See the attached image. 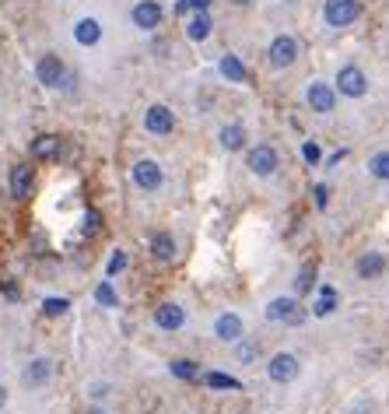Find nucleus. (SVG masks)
Instances as JSON below:
<instances>
[{
	"label": "nucleus",
	"instance_id": "nucleus-34",
	"mask_svg": "<svg viewBox=\"0 0 389 414\" xmlns=\"http://www.w3.org/2000/svg\"><path fill=\"white\" fill-rule=\"evenodd\" d=\"M312 194H316V204H319V207H326V201H330V190H326L323 183H319V187H316Z\"/></svg>",
	"mask_w": 389,
	"mask_h": 414
},
{
	"label": "nucleus",
	"instance_id": "nucleus-4",
	"mask_svg": "<svg viewBox=\"0 0 389 414\" xmlns=\"http://www.w3.org/2000/svg\"><path fill=\"white\" fill-rule=\"evenodd\" d=\"M67 155V141L60 134H39L32 141V158L35 162H60Z\"/></svg>",
	"mask_w": 389,
	"mask_h": 414
},
{
	"label": "nucleus",
	"instance_id": "nucleus-24",
	"mask_svg": "<svg viewBox=\"0 0 389 414\" xmlns=\"http://www.w3.org/2000/svg\"><path fill=\"white\" fill-rule=\"evenodd\" d=\"M203 383H207L210 390H239V386H242V383H239L235 376H228V372H207Z\"/></svg>",
	"mask_w": 389,
	"mask_h": 414
},
{
	"label": "nucleus",
	"instance_id": "nucleus-29",
	"mask_svg": "<svg viewBox=\"0 0 389 414\" xmlns=\"http://www.w3.org/2000/svg\"><path fill=\"white\" fill-rule=\"evenodd\" d=\"M71 309V302L67 299H42V312L46 316H60V312Z\"/></svg>",
	"mask_w": 389,
	"mask_h": 414
},
{
	"label": "nucleus",
	"instance_id": "nucleus-32",
	"mask_svg": "<svg viewBox=\"0 0 389 414\" xmlns=\"http://www.w3.org/2000/svg\"><path fill=\"white\" fill-rule=\"evenodd\" d=\"M98 228H102V218H98V211H88V218H85V232H88V235H95Z\"/></svg>",
	"mask_w": 389,
	"mask_h": 414
},
{
	"label": "nucleus",
	"instance_id": "nucleus-22",
	"mask_svg": "<svg viewBox=\"0 0 389 414\" xmlns=\"http://www.w3.org/2000/svg\"><path fill=\"white\" fill-rule=\"evenodd\" d=\"M246 144V126L242 123H228L225 130H221V148L225 151H239Z\"/></svg>",
	"mask_w": 389,
	"mask_h": 414
},
{
	"label": "nucleus",
	"instance_id": "nucleus-25",
	"mask_svg": "<svg viewBox=\"0 0 389 414\" xmlns=\"http://www.w3.org/2000/svg\"><path fill=\"white\" fill-rule=\"evenodd\" d=\"M172 376L176 379H186V383H196L200 379V369H196V362H190V358H176L172 362Z\"/></svg>",
	"mask_w": 389,
	"mask_h": 414
},
{
	"label": "nucleus",
	"instance_id": "nucleus-23",
	"mask_svg": "<svg viewBox=\"0 0 389 414\" xmlns=\"http://www.w3.org/2000/svg\"><path fill=\"white\" fill-rule=\"evenodd\" d=\"M337 309V288H319V295H316V306H312V312L316 316H330V312Z\"/></svg>",
	"mask_w": 389,
	"mask_h": 414
},
{
	"label": "nucleus",
	"instance_id": "nucleus-14",
	"mask_svg": "<svg viewBox=\"0 0 389 414\" xmlns=\"http://www.w3.org/2000/svg\"><path fill=\"white\" fill-rule=\"evenodd\" d=\"M214 337H217V341H225V344L242 341V319H239L235 312H221V316L214 319Z\"/></svg>",
	"mask_w": 389,
	"mask_h": 414
},
{
	"label": "nucleus",
	"instance_id": "nucleus-31",
	"mask_svg": "<svg viewBox=\"0 0 389 414\" xmlns=\"http://www.w3.org/2000/svg\"><path fill=\"white\" fill-rule=\"evenodd\" d=\"M207 4H210V0H179L176 11H179V14H186L190 7H193V11H207Z\"/></svg>",
	"mask_w": 389,
	"mask_h": 414
},
{
	"label": "nucleus",
	"instance_id": "nucleus-9",
	"mask_svg": "<svg viewBox=\"0 0 389 414\" xmlns=\"http://www.w3.org/2000/svg\"><path fill=\"white\" fill-rule=\"evenodd\" d=\"M144 126H148V134L165 137V134H172V130H176V116H172V109H169V105H151V109L144 112Z\"/></svg>",
	"mask_w": 389,
	"mask_h": 414
},
{
	"label": "nucleus",
	"instance_id": "nucleus-35",
	"mask_svg": "<svg viewBox=\"0 0 389 414\" xmlns=\"http://www.w3.org/2000/svg\"><path fill=\"white\" fill-rule=\"evenodd\" d=\"M4 404H7V390L0 386V408H4Z\"/></svg>",
	"mask_w": 389,
	"mask_h": 414
},
{
	"label": "nucleus",
	"instance_id": "nucleus-15",
	"mask_svg": "<svg viewBox=\"0 0 389 414\" xmlns=\"http://www.w3.org/2000/svg\"><path fill=\"white\" fill-rule=\"evenodd\" d=\"M155 323H158L162 330H179V326L186 323V309L176 306V302H162V306L155 309Z\"/></svg>",
	"mask_w": 389,
	"mask_h": 414
},
{
	"label": "nucleus",
	"instance_id": "nucleus-20",
	"mask_svg": "<svg viewBox=\"0 0 389 414\" xmlns=\"http://www.w3.org/2000/svg\"><path fill=\"white\" fill-rule=\"evenodd\" d=\"M151 256L162 260V264H169V260L176 256V239H172L169 232H158V235L151 239Z\"/></svg>",
	"mask_w": 389,
	"mask_h": 414
},
{
	"label": "nucleus",
	"instance_id": "nucleus-13",
	"mask_svg": "<svg viewBox=\"0 0 389 414\" xmlns=\"http://www.w3.org/2000/svg\"><path fill=\"white\" fill-rule=\"evenodd\" d=\"M249 169H253L256 176H274V172H277V151H274L270 144L253 148V151H249Z\"/></svg>",
	"mask_w": 389,
	"mask_h": 414
},
{
	"label": "nucleus",
	"instance_id": "nucleus-17",
	"mask_svg": "<svg viewBox=\"0 0 389 414\" xmlns=\"http://www.w3.org/2000/svg\"><path fill=\"white\" fill-rule=\"evenodd\" d=\"M221 78H225V81H235V85H242V81L249 78V71H246V64H242L239 57L225 53V57H221Z\"/></svg>",
	"mask_w": 389,
	"mask_h": 414
},
{
	"label": "nucleus",
	"instance_id": "nucleus-19",
	"mask_svg": "<svg viewBox=\"0 0 389 414\" xmlns=\"http://www.w3.org/2000/svg\"><path fill=\"white\" fill-rule=\"evenodd\" d=\"M210 28H214V21H210V14H207V11H196L193 18L186 21V35H190L193 42H203V39L210 35Z\"/></svg>",
	"mask_w": 389,
	"mask_h": 414
},
{
	"label": "nucleus",
	"instance_id": "nucleus-37",
	"mask_svg": "<svg viewBox=\"0 0 389 414\" xmlns=\"http://www.w3.org/2000/svg\"><path fill=\"white\" fill-rule=\"evenodd\" d=\"M288 4H294V0H288Z\"/></svg>",
	"mask_w": 389,
	"mask_h": 414
},
{
	"label": "nucleus",
	"instance_id": "nucleus-10",
	"mask_svg": "<svg viewBox=\"0 0 389 414\" xmlns=\"http://www.w3.org/2000/svg\"><path fill=\"white\" fill-rule=\"evenodd\" d=\"M130 172H133V183H137L140 190H158V187H162V179H165L162 165H158V162H151V158H140Z\"/></svg>",
	"mask_w": 389,
	"mask_h": 414
},
{
	"label": "nucleus",
	"instance_id": "nucleus-18",
	"mask_svg": "<svg viewBox=\"0 0 389 414\" xmlns=\"http://www.w3.org/2000/svg\"><path fill=\"white\" fill-rule=\"evenodd\" d=\"M74 39H78L81 46H95L98 39H102V25H98L95 18H81V21L74 25Z\"/></svg>",
	"mask_w": 389,
	"mask_h": 414
},
{
	"label": "nucleus",
	"instance_id": "nucleus-30",
	"mask_svg": "<svg viewBox=\"0 0 389 414\" xmlns=\"http://www.w3.org/2000/svg\"><path fill=\"white\" fill-rule=\"evenodd\" d=\"M119 271H126V253H123V249L112 253V260H109V278H116Z\"/></svg>",
	"mask_w": 389,
	"mask_h": 414
},
{
	"label": "nucleus",
	"instance_id": "nucleus-8",
	"mask_svg": "<svg viewBox=\"0 0 389 414\" xmlns=\"http://www.w3.org/2000/svg\"><path fill=\"white\" fill-rule=\"evenodd\" d=\"M305 102L312 105V112H333V105H337V88L333 85H326V81H312L309 85V92H305Z\"/></svg>",
	"mask_w": 389,
	"mask_h": 414
},
{
	"label": "nucleus",
	"instance_id": "nucleus-16",
	"mask_svg": "<svg viewBox=\"0 0 389 414\" xmlns=\"http://www.w3.org/2000/svg\"><path fill=\"white\" fill-rule=\"evenodd\" d=\"M354 271H358V278L372 281V278H379V274L386 271V256H383V253H365V256L354 264Z\"/></svg>",
	"mask_w": 389,
	"mask_h": 414
},
{
	"label": "nucleus",
	"instance_id": "nucleus-33",
	"mask_svg": "<svg viewBox=\"0 0 389 414\" xmlns=\"http://www.w3.org/2000/svg\"><path fill=\"white\" fill-rule=\"evenodd\" d=\"M301 155H305V162H309V165H316V162H319V148H316V144H305V148H301Z\"/></svg>",
	"mask_w": 389,
	"mask_h": 414
},
{
	"label": "nucleus",
	"instance_id": "nucleus-6",
	"mask_svg": "<svg viewBox=\"0 0 389 414\" xmlns=\"http://www.w3.org/2000/svg\"><path fill=\"white\" fill-rule=\"evenodd\" d=\"M7 187H11V197H14V201H28V197L35 194V169H32L28 162H18V165L11 169Z\"/></svg>",
	"mask_w": 389,
	"mask_h": 414
},
{
	"label": "nucleus",
	"instance_id": "nucleus-7",
	"mask_svg": "<svg viewBox=\"0 0 389 414\" xmlns=\"http://www.w3.org/2000/svg\"><path fill=\"white\" fill-rule=\"evenodd\" d=\"M294 57H298V42H294L292 35H277V39L270 42V49H267V64L277 67V71L292 67Z\"/></svg>",
	"mask_w": 389,
	"mask_h": 414
},
{
	"label": "nucleus",
	"instance_id": "nucleus-12",
	"mask_svg": "<svg viewBox=\"0 0 389 414\" xmlns=\"http://www.w3.org/2000/svg\"><path fill=\"white\" fill-rule=\"evenodd\" d=\"M267 376H270L274 383H292L294 376H298V358L288 355V351L274 355V358L267 362Z\"/></svg>",
	"mask_w": 389,
	"mask_h": 414
},
{
	"label": "nucleus",
	"instance_id": "nucleus-3",
	"mask_svg": "<svg viewBox=\"0 0 389 414\" xmlns=\"http://www.w3.org/2000/svg\"><path fill=\"white\" fill-rule=\"evenodd\" d=\"M333 88H337L340 95H347V99H361V95L369 92V78H365V71H361V67L347 64V67H340V74H337Z\"/></svg>",
	"mask_w": 389,
	"mask_h": 414
},
{
	"label": "nucleus",
	"instance_id": "nucleus-5",
	"mask_svg": "<svg viewBox=\"0 0 389 414\" xmlns=\"http://www.w3.org/2000/svg\"><path fill=\"white\" fill-rule=\"evenodd\" d=\"M267 319H270V323H288V326H298V323L305 319V309L298 306V299L281 295V299H274V302L267 306Z\"/></svg>",
	"mask_w": 389,
	"mask_h": 414
},
{
	"label": "nucleus",
	"instance_id": "nucleus-11",
	"mask_svg": "<svg viewBox=\"0 0 389 414\" xmlns=\"http://www.w3.org/2000/svg\"><path fill=\"white\" fill-rule=\"evenodd\" d=\"M130 18H133V25H137L140 32H155V28L162 25V4H158V0H140Z\"/></svg>",
	"mask_w": 389,
	"mask_h": 414
},
{
	"label": "nucleus",
	"instance_id": "nucleus-1",
	"mask_svg": "<svg viewBox=\"0 0 389 414\" xmlns=\"http://www.w3.org/2000/svg\"><path fill=\"white\" fill-rule=\"evenodd\" d=\"M35 78H39V85H46V88H71V85H74V74L60 64L56 53H46V57L39 60Z\"/></svg>",
	"mask_w": 389,
	"mask_h": 414
},
{
	"label": "nucleus",
	"instance_id": "nucleus-21",
	"mask_svg": "<svg viewBox=\"0 0 389 414\" xmlns=\"http://www.w3.org/2000/svg\"><path fill=\"white\" fill-rule=\"evenodd\" d=\"M49 376H53L49 358H35V362H28V369H25V383H28V386H42Z\"/></svg>",
	"mask_w": 389,
	"mask_h": 414
},
{
	"label": "nucleus",
	"instance_id": "nucleus-36",
	"mask_svg": "<svg viewBox=\"0 0 389 414\" xmlns=\"http://www.w3.org/2000/svg\"><path fill=\"white\" fill-rule=\"evenodd\" d=\"M232 4H242V7H249V4H253V0H232Z\"/></svg>",
	"mask_w": 389,
	"mask_h": 414
},
{
	"label": "nucleus",
	"instance_id": "nucleus-27",
	"mask_svg": "<svg viewBox=\"0 0 389 414\" xmlns=\"http://www.w3.org/2000/svg\"><path fill=\"white\" fill-rule=\"evenodd\" d=\"M369 172H372L376 179H386V183H389V151L372 155V162H369Z\"/></svg>",
	"mask_w": 389,
	"mask_h": 414
},
{
	"label": "nucleus",
	"instance_id": "nucleus-28",
	"mask_svg": "<svg viewBox=\"0 0 389 414\" xmlns=\"http://www.w3.org/2000/svg\"><path fill=\"white\" fill-rule=\"evenodd\" d=\"M95 302H98V306H105V309H112V306H116V302H119V299H116V292H112V285H109V281H102V285H98V288H95Z\"/></svg>",
	"mask_w": 389,
	"mask_h": 414
},
{
	"label": "nucleus",
	"instance_id": "nucleus-26",
	"mask_svg": "<svg viewBox=\"0 0 389 414\" xmlns=\"http://www.w3.org/2000/svg\"><path fill=\"white\" fill-rule=\"evenodd\" d=\"M294 288H298V295H305V292L316 288V264H305V267L294 274Z\"/></svg>",
	"mask_w": 389,
	"mask_h": 414
},
{
	"label": "nucleus",
	"instance_id": "nucleus-2",
	"mask_svg": "<svg viewBox=\"0 0 389 414\" xmlns=\"http://www.w3.org/2000/svg\"><path fill=\"white\" fill-rule=\"evenodd\" d=\"M358 14H361L358 0H326L323 4V18H326L330 28H347V25H354Z\"/></svg>",
	"mask_w": 389,
	"mask_h": 414
}]
</instances>
